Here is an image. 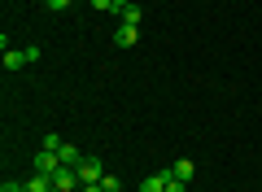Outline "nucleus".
Returning <instances> with one entry per match:
<instances>
[{
	"label": "nucleus",
	"mask_w": 262,
	"mask_h": 192,
	"mask_svg": "<svg viewBox=\"0 0 262 192\" xmlns=\"http://www.w3.org/2000/svg\"><path fill=\"white\" fill-rule=\"evenodd\" d=\"M140 192H166V170H162V175H149V179L140 183Z\"/></svg>",
	"instance_id": "8"
},
{
	"label": "nucleus",
	"mask_w": 262,
	"mask_h": 192,
	"mask_svg": "<svg viewBox=\"0 0 262 192\" xmlns=\"http://www.w3.org/2000/svg\"><path fill=\"white\" fill-rule=\"evenodd\" d=\"M105 179V162L101 157H83L79 162V183H101Z\"/></svg>",
	"instance_id": "1"
},
{
	"label": "nucleus",
	"mask_w": 262,
	"mask_h": 192,
	"mask_svg": "<svg viewBox=\"0 0 262 192\" xmlns=\"http://www.w3.org/2000/svg\"><path fill=\"white\" fill-rule=\"evenodd\" d=\"M44 9H53V13H61V9H70V0H44Z\"/></svg>",
	"instance_id": "14"
},
{
	"label": "nucleus",
	"mask_w": 262,
	"mask_h": 192,
	"mask_svg": "<svg viewBox=\"0 0 262 192\" xmlns=\"http://www.w3.org/2000/svg\"><path fill=\"white\" fill-rule=\"evenodd\" d=\"M22 66H31L27 48H5V70H22Z\"/></svg>",
	"instance_id": "4"
},
{
	"label": "nucleus",
	"mask_w": 262,
	"mask_h": 192,
	"mask_svg": "<svg viewBox=\"0 0 262 192\" xmlns=\"http://www.w3.org/2000/svg\"><path fill=\"white\" fill-rule=\"evenodd\" d=\"M79 192H105V188H101V183H83V188H79Z\"/></svg>",
	"instance_id": "18"
},
{
	"label": "nucleus",
	"mask_w": 262,
	"mask_h": 192,
	"mask_svg": "<svg viewBox=\"0 0 262 192\" xmlns=\"http://www.w3.org/2000/svg\"><path fill=\"white\" fill-rule=\"evenodd\" d=\"M118 18H122V22H131V27H140V18H144V13H140V5H127V9H122Z\"/></svg>",
	"instance_id": "10"
},
{
	"label": "nucleus",
	"mask_w": 262,
	"mask_h": 192,
	"mask_svg": "<svg viewBox=\"0 0 262 192\" xmlns=\"http://www.w3.org/2000/svg\"><path fill=\"white\" fill-rule=\"evenodd\" d=\"M170 175H175V179H184V183H192V175H196V166L188 162V157H179V162L170 166Z\"/></svg>",
	"instance_id": "7"
},
{
	"label": "nucleus",
	"mask_w": 262,
	"mask_h": 192,
	"mask_svg": "<svg viewBox=\"0 0 262 192\" xmlns=\"http://www.w3.org/2000/svg\"><path fill=\"white\" fill-rule=\"evenodd\" d=\"M57 157H61V166H75V170H79V162H83V157H79V148L66 144V140H61V148H57Z\"/></svg>",
	"instance_id": "6"
},
{
	"label": "nucleus",
	"mask_w": 262,
	"mask_h": 192,
	"mask_svg": "<svg viewBox=\"0 0 262 192\" xmlns=\"http://www.w3.org/2000/svg\"><path fill=\"white\" fill-rule=\"evenodd\" d=\"M44 148H48V153H57V148H61V136H57V131H48V136H44Z\"/></svg>",
	"instance_id": "12"
},
{
	"label": "nucleus",
	"mask_w": 262,
	"mask_h": 192,
	"mask_svg": "<svg viewBox=\"0 0 262 192\" xmlns=\"http://www.w3.org/2000/svg\"><path fill=\"white\" fill-rule=\"evenodd\" d=\"M184 188H188V183H184V179H175V175L166 170V192H184Z\"/></svg>",
	"instance_id": "13"
},
{
	"label": "nucleus",
	"mask_w": 262,
	"mask_h": 192,
	"mask_svg": "<svg viewBox=\"0 0 262 192\" xmlns=\"http://www.w3.org/2000/svg\"><path fill=\"white\" fill-rule=\"evenodd\" d=\"M127 5H136V0H114V13H122Z\"/></svg>",
	"instance_id": "17"
},
{
	"label": "nucleus",
	"mask_w": 262,
	"mask_h": 192,
	"mask_svg": "<svg viewBox=\"0 0 262 192\" xmlns=\"http://www.w3.org/2000/svg\"><path fill=\"white\" fill-rule=\"evenodd\" d=\"M92 5H96L101 13H114V0H92Z\"/></svg>",
	"instance_id": "15"
},
{
	"label": "nucleus",
	"mask_w": 262,
	"mask_h": 192,
	"mask_svg": "<svg viewBox=\"0 0 262 192\" xmlns=\"http://www.w3.org/2000/svg\"><path fill=\"white\" fill-rule=\"evenodd\" d=\"M0 192H27V183H9V179H5V188H0Z\"/></svg>",
	"instance_id": "16"
},
{
	"label": "nucleus",
	"mask_w": 262,
	"mask_h": 192,
	"mask_svg": "<svg viewBox=\"0 0 262 192\" xmlns=\"http://www.w3.org/2000/svg\"><path fill=\"white\" fill-rule=\"evenodd\" d=\"M57 170H61V157L48 153V148H39V153H35V175H48V179H53Z\"/></svg>",
	"instance_id": "3"
},
{
	"label": "nucleus",
	"mask_w": 262,
	"mask_h": 192,
	"mask_svg": "<svg viewBox=\"0 0 262 192\" xmlns=\"http://www.w3.org/2000/svg\"><path fill=\"white\" fill-rule=\"evenodd\" d=\"M75 188H79V170L75 166H61L53 175V192H75Z\"/></svg>",
	"instance_id": "2"
},
{
	"label": "nucleus",
	"mask_w": 262,
	"mask_h": 192,
	"mask_svg": "<svg viewBox=\"0 0 262 192\" xmlns=\"http://www.w3.org/2000/svg\"><path fill=\"white\" fill-rule=\"evenodd\" d=\"M27 192H53V179H48V175H31V179H27Z\"/></svg>",
	"instance_id": "9"
},
{
	"label": "nucleus",
	"mask_w": 262,
	"mask_h": 192,
	"mask_svg": "<svg viewBox=\"0 0 262 192\" xmlns=\"http://www.w3.org/2000/svg\"><path fill=\"white\" fill-rule=\"evenodd\" d=\"M136 35H140V31L131 27V22H122V27L114 31V44H118V48H131V44H136Z\"/></svg>",
	"instance_id": "5"
},
{
	"label": "nucleus",
	"mask_w": 262,
	"mask_h": 192,
	"mask_svg": "<svg viewBox=\"0 0 262 192\" xmlns=\"http://www.w3.org/2000/svg\"><path fill=\"white\" fill-rule=\"evenodd\" d=\"M101 188H105V192H122V179H118V175H110V170H105V179H101Z\"/></svg>",
	"instance_id": "11"
}]
</instances>
